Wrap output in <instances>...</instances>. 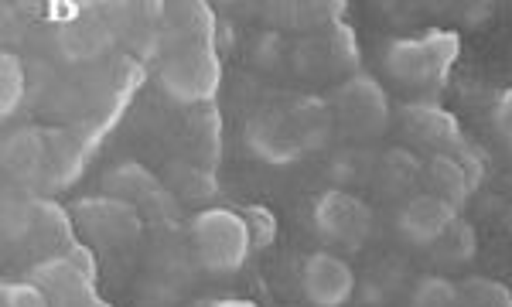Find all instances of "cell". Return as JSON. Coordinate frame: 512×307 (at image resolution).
I'll return each mask as SVG.
<instances>
[{"mask_svg": "<svg viewBox=\"0 0 512 307\" xmlns=\"http://www.w3.org/2000/svg\"><path fill=\"white\" fill-rule=\"evenodd\" d=\"M434 250H437V263H444V267H465L478 250L475 229L468 226L465 219H454L451 229L444 232L441 243H437Z\"/></svg>", "mask_w": 512, "mask_h": 307, "instance_id": "e0dca14e", "label": "cell"}, {"mask_svg": "<svg viewBox=\"0 0 512 307\" xmlns=\"http://www.w3.org/2000/svg\"><path fill=\"white\" fill-rule=\"evenodd\" d=\"M506 232H509V239H512V209L506 212Z\"/></svg>", "mask_w": 512, "mask_h": 307, "instance_id": "484cf974", "label": "cell"}, {"mask_svg": "<svg viewBox=\"0 0 512 307\" xmlns=\"http://www.w3.org/2000/svg\"><path fill=\"white\" fill-rule=\"evenodd\" d=\"M461 41L451 31H431L424 38H400L386 48V69L407 86H441L448 79Z\"/></svg>", "mask_w": 512, "mask_h": 307, "instance_id": "3957f363", "label": "cell"}, {"mask_svg": "<svg viewBox=\"0 0 512 307\" xmlns=\"http://www.w3.org/2000/svg\"><path fill=\"white\" fill-rule=\"evenodd\" d=\"M188 239H192V253L202 270L219 273V277L236 273L253 253L246 219L233 209H202L192 219Z\"/></svg>", "mask_w": 512, "mask_h": 307, "instance_id": "6da1fadb", "label": "cell"}, {"mask_svg": "<svg viewBox=\"0 0 512 307\" xmlns=\"http://www.w3.org/2000/svg\"><path fill=\"white\" fill-rule=\"evenodd\" d=\"M424 181H427V192L444 198L454 209H461V205L468 202V195L475 192L478 164L468 157V151H461V154L441 151L424 164Z\"/></svg>", "mask_w": 512, "mask_h": 307, "instance_id": "4fadbf2b", "label": "cell"}, {"mask_svg": "<svg viewBox=\"0 0 512 307\" xmlns=\"http://www.w3.org/2000/svg\"><path fill=\"white\" fill-rule=\"evenodd\" d=\"M410 304L414 307H454L458 304V284L448 277H424L414 287Z\"/></svg>", "mask_w": 512, "mask_h": 307, "instance_id": "7402d4cb", "label": "cell"}, {"mask_svg": "<svg viewBox=\"0 0 512 307\" xmlns=\"http://www.w3.org/2000/svg\"><path fill=\"white\" fill-rule=\"evenodd\" d=\"M495 123H499L502 137H506L509 147H512V89L509 93H502L499 106H495Z\"/></svg>", "mask_w": 512, "mask_h": 307, "instance_id": "cb8c5ba5", "label": "cell"}, {"mask_svg": "<svg viewBox=\"0 0 512 307\" xmlns=\"http://www.w3.org/2000/svg\"><path fill=\"white\" fill-rule=\"evenodd\" d=\"M24 93H28V76L18 55L4 52L0 55V113L11 116L21 106Z\"/></svg>", "mask_w": 512, "mask_h": 307, "instance_id": "d6986e66", "label": "cell"}, {"mask_svg": "<svg viewBox=\"0 0 512 307\" xmlns=\"http://www.w3.org/2000/svg\"><path fill=\"white\" fill-rule=\"evenodd\" d=\"M161 82L181 103H205L219 86V58L209 41V21L202 28H188L185 41L168 55Z\"/></svg>", "mask_w": 512, "mask_h": 307, "instance_id": "7a4b0ae2", "label": "cell"}, {"mask_svg": "<svg viewBox=\"0 0 512 307\" xmlns=\"http://www.w3.org/2000/svg\"><path fill=\"white\" fill-rule=\"evenodd\" d=\"M403 127L410 130V137L424 140V144L458 147V151H465V144H461V130H458V123H454V116L437 110V106H431V103L403 106Z\"/></svg>", "mask_w": 512, "mask_h": 307, "instance_id": "2e32d148", "label": "cell"}, {"mask_svg": "<svg viewBox=\"0 0 512 307\" xmlns=\"http://www.w3.org/2000/svg\"><path fill=\"white\" fill-rule=\"evenodd\" d=\"M335 123L352 140H376L390 127V99L373 76H349L332 99Z\"/></svg>", "mask_w": 512, "mask_h": 307, "instance_id": "5b68a950", "label": "cell"}, {"mask_svg": "<svg viewBox=\"0 0 512 307\" xmlns=\"http://www.w3.org/2000/svg\"><path fill=\"white\" fill-rule=\"evenodd\" d=\"M41 154H45L41 137L35 130H24V134L11 137V144H7V168H11V174H18V178H31V174H38Z\"/></svg>", "mask_w": 512, "mask_h": 307, "instance_id": "ffe728a7", "label": "cell"}, {"mask_svg": "<svg viewBox=\"0 0 512 307\" xmlns=\"http://www.w3.org/2000/svg\"><path fill=\"white\" fill-rule=\"evenodd\" d=\"M76 226L103 246H123L140 236V219L120 198H86L76 205Z\"/></svg>", "mask_w": 512, "mask_h": 307, "instance_id": "8fae6325", "label": "cell"}, {"mask_svg": "<svg viewBox=\"0 0 512 307\" xmlns=\"http://www.w3.org/2000/svg\"><path fill=\"white\" fill-rule=\"evenodd\" d=\"M454 219H458V209H454V205H448L444 198H437L431 192H420L403 202L400 215H396V226H400V236L407 239L410 246L434 250V246L441 243L444 232L451 229Z\"/></svg>", "mask_w": 512, "mask_h": 307, "instance_id": "30bf717a", "label": "cell"}, {"mask_svg": "<svg viewBox=\"0 0 512 307\" xmlns=\"http://www.w3.org/2000/svg\"><path fill=\"white\" fill-rule=\"evenodd\" d=\"M0 307H52V301L31 280H7L0 287Z\"/></svg>", "mask_w": 512, "mask_h": 307, "instance_id": "603a6c76", "label": "cell"}, {"mask_svg": "<svg viewBox=\"0 0 512 307\" xmlns=\"http://www.w3.org/2000/svg\"><path fill=\"white\" fill-rule=\"evenodd\" d=\"M454 307H512V290L489 277H468L458 284Z\"/></svg>", "mask_w": 512, "mask_h": 307, "instance_id": "ac0fdd59", "label": "cell"}, {"mask_svg": "<svg viewBox=\"0 0 512 307\" xmlns=\"http://www.w3.org/2000/svg\"><path fill=\"white\" fill-rule=\"evenodd\" d=\"M287 116H291V123H294V130H297V140H301L304 154L328 147V140H332L335 130H338L335 110L325 103V99H318V96H301L291 106V110H287Z\"/></svg>", "mask_w": 512, "mask_h": 307, "instance_id": "5bb4252c", "label": "cell"}, {"mask_svg": "<svg viewBox=\"0 0 512 307\" xmlns=\"http://www.w3.org/2000/svg\"><path fill=\"white\" fill-rule=\"evenodd\" d=\"M420 178H424V164H420L417 154L407 151V147L386 151L376 161V171H373L376 188L390 198H403V195L414 198V188L420 185Z\"/></svg>", "mask_w": 512, "mask_h": 307, "instance_id": "9a60e30c", "label": "cell"}, {"mask_svg": "<svg viewBox=\"0 0 512 307\" xmlns=\"http://www.w3.org/2000/svg\"><path fill=\"white\" fill-rule=\"evenodd\" d=\"M301 290L315 307H345L355 294V270L335 253H311L301 267Z\"/></svg>", "mask_w": 512, "mask_h": 307, "instance_id": "ba28073f", "label": "cell"}, {"mask_svg": "<svg viewBox=\"0 0 512 307\" xmlns=\"http://www.w3.org/2000/svg\"><path fill=\"white\" fill-rule=\"evenodd\" d=\"M89 307H110V304H106V301H96V304H89Z\"/></svg>", "mask_w": 512, "mask_h": 307, "instance_id": "4316f807", "label": "cell"}, {"mask_svg": "<svg viewBox=\"0 0 512 307\" xmlns=\"http://www.w3.org/2000/svg\"><path fill=\"white\" fill-rule=\"evenodd\" d=\"M212 307H256L253 301H216Z\"/></svg>", "mask_w": 512, "mask_h": 307, "instance_id": "d4e9b609", "label": "cell"}, {"mask_svg": "<svg viewBox=\"0 0 512 307\" xmlns=\"http://www.w3.org/2000/svg\"><path fill=\"white\" fill-rule=\"evenodd\" d=\"M28 280L45 290L52 307H89L96 304V260L86 246H72L62 256H45L28 270Z\"/></svg>", "mask_w": 512, "mask_h": 307, "instance_id": "277c9868", "label": "cell"}, {"mask_svg": "<svg viewBox=\"0 0 512 307\" xmlns=\"http://www.w3.org/2000/svg\"><path fill=\"white\" fill-rule=\"evenodd\" d=\"M246 144L267 164H294L304 157V147L297 140L291 116L277 110H263L246 123Z\"/></svg>", "mask_w": 512, "mask_h": 307, "instance_id": "7c38bea8", "label": "cell"}, {"mask_svg": "<svg viewBox=\"0 0 512 307\" xmlns=\"http://www.w3.org/2000/svg\"><path fill=\"white\" fill-rule=\"evenodd\" d=\"M315 232L325 243L338 246V250H362L373 236V212L359 195H352L349 188H332L315 202L311 212Z\"/></svg>", "mask_w": 512, "mask_h": 307, "instance_id": "8992f818", "label": "cell"}, {"mask_svg": "<svg viewBox=\"0 0 512 307\" xmlns=\"http://www.w3.org/2000/svg\"><path fill=\"white\" fill-rule=\"evenodd\" d=\"M355 38L352 28H345L342 21L328 24L325 35L304 38L297 45V69L308 79H328L342 69H352L355 65Z\"/></svg>", "mask_w": 512, "mask_h": 307, "instance_id": "9c48e42d", "label": "cell"}, {"mask_svg": "<svg viewBox=\"0 0 512 307\" xmlns=\"http://www.w3.org/2000/svg\"><path fill=\"white\" fill-rule=\"evenodd\" d=\"M239 215H243L246 229H250L253 253L256 250H267V246L277 243L280 222H277V212L274 209H267V205H246V209H239Z\"/></svg>", "mask_w": 512, "mask_h": 307, "instance_id": "44dd1931", "label": "cell"}, {"mask_svg": "<svg viewBox=\"0 0 512 307\" xmlns=\"http://www.w3.org/2000/svg\"><path fill=\"white\" fill-rule=\"evenodd\" d=\"M7 236H21L45 256H62L76 246V229L72 219L52 202H28L21 205L18 226H7Z\"/></svg>", "mask_w": 512, "mask_h": 307, "instance_id": "52a82bcc", "label": "cell"}]
</instances>
